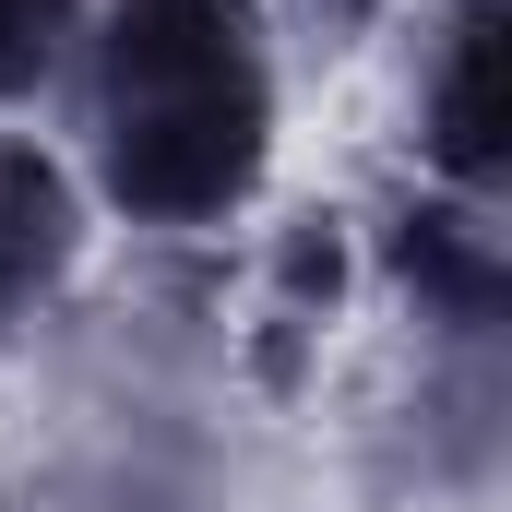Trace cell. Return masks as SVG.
I'll use <instances>...</instances> for the list:
<instances>
[{"label":"cell","mask_w":512,"mask_h":512,"mask_svg":"<svg viewBox=\"0 0 512 512\" xmlns=\"http://www.w3.org/2000/svg\"><path fill=\"white\" fill-rule=\"evenodd\" d=\"M405 155L429 191L501 203V0H405Z\"/></svg>","instance_id":"obj_2"},{"label":"cell","mask_w":512,"mask_h":512,"mask_svg":"<svg viewBox=\"0 0 512 512\" xmlns=\"http://www.w3.org/2000/svg\"><path fill=\"white\" fill-rule=\"evenodd\" d=\"M48 120L96 227L215 251L251 227L286 143V24L262 0H96Z\"/></svg>","instance_id":"obj_1"},{"label":"cell","mask_w":512,"mask_h":512,"mask_svg":"<svg viewBox=\"0 0 512 512\" xmlns=\"http://www.w3.org/2000/svg\"><path fill=\"white\" fill-rule=\"evenodd\" d=\"M274 24H310L322 48H358V36H393V12L405 0H262Z\"/></svg>","instance_id":"obj_5"},{"label":"cell","mask_w":512,"mask_h":512,"mask_svg":"<svg viewBox=\"0 0 512 512\" xmlns=\"http://www.w3.org/2000/svg\"><path fill=\"white\" fill-rule=\"evenodd\" d=\"M84 12L96 0H0V120H36L60 108V72L84 48Z\"/></svg>","instance_id":"obj_4"},{"label":"cell","mask_w":512,"mask_h":512,"mask_svg":"<svg viewBox=\"0 0 512 512\" xmlns=\"http://www.w3.org/2000/svg\"><path fill=\"white\" fill-rule=\"evenodd\" d=\"M96 262V215L36 120H0V358L60 322V298Z\"/></svg>","instance_id":"obj_3"}]
</instances>
